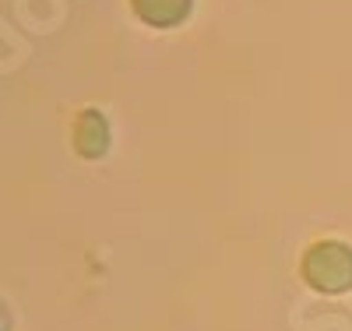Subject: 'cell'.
<instances>
[{"label": "cell", "instance_id": "cell-3", "mask_svg": "<svg viewBox=\"0 0 352 331\" xmlns=\"http://www.w3.org/2000/svg\"><path fill=\"white\" fill-rule=\"evenodd\" d=\"M194 0H131L134 14L152 28H176L190 14Z\"/></svg>", "mask_w": 352, "mask_h": 331}, {"label": "cell", "instance_id": "cell-1", "mask_svg": "<svg viewBox=\"0 0 352 331\" xmlns=\"http://www.w3.org/2000/svg\"><path fill=\"white\" fill-rule=\"evenodd\" d=\"M300 272L307 279V286H314L317 292H349L352 289V247L342 239H320L303 254Z\"/></svg>", "mask_w": 352, "mask_h": 331}, {"label": "cell", "instance_id": "cell-2", "mask_svg": "<svg viewBox=\"0 0 352 331\" xmlns=\"http://www.w3.org/2000/svg\"><path fill=\"white\" fill-rule=\"evenodd\" d=\"M74 148L81 159H102L109 148V120L99 109H85L74 120Z\"/></svg>", "mask_w": 352, "mask_h": 331}]
</instances>
